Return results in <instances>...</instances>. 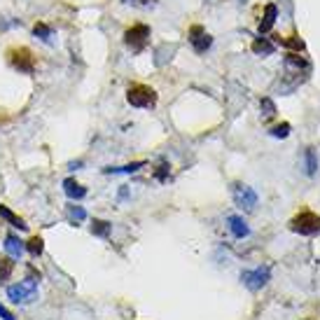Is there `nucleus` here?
<instances>
[{"label": "nucleus", "instance_id": "1", "mask_svg": "<svg viewBox=\"0 0 320 320\" xmlns=\"http://www.w3.org/2000/svg\"><path fill=\"white\" fill-rule=\"evenodd\" d=\"M127 101L133 108H154L157 105V91L147 85H131L127 91Z\"/></svg>", "mask_w": 320, "mask_h": 320}, {"label": "nucleus", "instance_id": "2", "mask_svg": "<svg viewBox=\"0 0 320 320\" xmlns=\"http://www.w3.org/2000/svg\"><path fill=\"white\" fill-rule=\"evenodd\" d=\"M290 229L295 234H302V236H313L320 231V215L311 211H302L299 215L290 220Z\"/></svg>", "mask_w": 320, "mask_h": 320}, {"label": "nucleus", "instance_id": "3", "mask_svg": "<svg viewBox=\"0 0 320 320\" xmlns=\"http://www.w3.org/2000/svg\"><path fill=\"white\" fill-rule=\"evenodd\" d=\"M7 297L12 299L14 304H30L37 299V283L33 278H26L17 285H10L7 288Z\"/></svg>", "mask_w": 320, "mask_h": 320}, {"label": "nucleus", "instance_id": "4", "mask_svg": "<svg viewBox=\"0 0 320 320\" xmlns=\"http://www.w3.org/2000/svg\"><path fill=\"white\" fill-rule=\"evenodd\" d=\"M147 37H150V26H145V24H136V26H131V28L124 33V45H127L131 52H143L145 49V45H147Z\"/></svg>", "mask_w": 320, "mask_h": 320}, {"label": "nucleus", "instance_id": "5", "mask_svg": "<svg viewBox=\"0 0 320 320\" xmlns=\"http://www.w3.org/2000/svg\"><path fill=\"white\" fill-rule=\"evenodd\" d=\"M231 196H234L236 206L238 208H246V211H253L255 206H257V194H255V189L248 187V185H241V182H234L231 185Z\"/></svg>", "mask_w": 320, "mask_h": 320}, {"label": "nucleus", "instance_id": "6", "mask_svg": "<svg viewBox=\"0 0 320 320\" xmlns=\"http://www.w3.org/2000/svg\"><path fill=\"white\" fill-rule=\"evenodd\" d=\"M10 63L17 68L19 73H26V75H30L35 70V61H33V54H30L28 47L12 49V52H10Z\"/></svg>", "mask_w": 320, "mask_h": 320}, {"label": "nucleus", "instance_id": "7", "mask_svg": "<svg viewBox=\"0 0 320 320\" xmlns=\"http://www.w3.org/2000/svg\"><path fill=\"white\" fill-rule=\"evenodd\" d=\"M269 278H271L269 266H257V269H253V271H243L241 273V281L246 283V288H250V290H262V288L269 283Z\"/></svg>", "mask_w": 320, "mask_h": 320}, {"label": "nucleus", "instance_id": "8", "mask_svg": "<svg viewBox=\"0 0 320 320\" xmlns=\"http://www.w3.org/2000/svg\"><path fill=\"white\" fill-rule=\"evenodd\" d=\"M189 43H192V47H194L196 54H204L206 49H211L213 37L208 35L201 26H192V30H189Z\"/></svg>", "mask_w": 320, "mask_h": 320}, {"label": "nucleus", "instance_id": "9", "mask_svg": "<svg viewBox=\"0 0 320 320\" xmlns=\"http://www.w3.org/2000/svg\"><path fill=\"white\" fill-rule=\"evenodd\" d=\"M5 250H7V255L12 257V260H21V255H24V250H26V243L24 241H19L17 236H5Z\"/></svg>", "mask_w": 320, "mask_h": 320}, {"label": "nucleus", "instance_id": "10", "mask_svg": "<svg viewBox=\"0 0 320 320\" xmlns=\"http://www.w3.org/2000/svg\"><path fill=\"white\" fill-rule=\"evenodd\" d=\"M276 17H278V7L273 5V3H269V5L264 7V17H262V21H260V33H269V30L273 28V24H276Z\"/></svg>", "mask_w": 320, "mask_h": 320}, {"label": "nucleus", "instance_id": "11", "mask_svg": "<svg viewBox=\"0 0 320 320\" xmlns=\"http://www.w3.org/2000/svg\"><path fill=\"white\" fill-rule=\"evenodd\" d=\"M227 222H229V231L236 236V238H246V236L250 234L246 220L238 218V215H229V218H227Z\"/></svg>", "mask_w": 320, "mask_h": 320}, {"label": "nucleus", "instance_id": "12", "mask_svg": "<svg viewBox=\"0 0 320 320\" xmlns=\"http://www.w3.org/2000/svg\"><path fill=\"white\" fill-rule=\"evenodd\" d=\"M63 192L70 196V199H85L87 196V187H82L79 182H75L73 178H68V180H63Z\"/></svg>", "mask_w": 320, "mask_h": 320}, {"label": "nucleus", "instance_id": "13", "mask_svg": "<svg viewBox=\"0 0 320 320\" xmlns=\"http://www.w3.org/2000/svg\"><path fill=\"white\" fill-rule=\"evenodd\" d=\"M0 218L7 220V222L12 224V227H17V229H21V231L28 229V224L24 222V218H19L17 213H12L10 208H7V206H0Z\"/></svg>", "mask_w": 320, "mask_h": 320}, {"label": "nucleus", "instance_id": "14", "mask_svg": "<svg viewBox=\"0 0 320 320\" xmlns=\"http://www.w3.org/2000/svg\"><path fill=\"white\" fill-rule=\"evenodd\" d=\"M253 52H255V54L269 56V54H273V52H276V45H273L271 40H266V37H257V40L253 43Z\"/></svg>", "mask_w": 320, "mask_h": 320}, {"label": "nucleus", "instance_id": "15", "mask_svg": "<svg viewBox=\"0 0 320 320\" xmlns=\"http://www.w3.org/2000/svg\"><path fill=\"white\" fill-rule=\"evenodd\" d=\"M110 231H112V224H110L108 220H94V222H91V234H94V236L108 238Z\"/></svg>", "mask_w": 320, "mask_h": 320}, {"label": "nucleus", "instance_id": "16", "mask_svg": "<svg viewBox=\"0 0 320 320\" xmlns=\"http://www.w3.org/2000/svg\"><path fill=\"white\" fill-rule=\"evenodd\" d=\"M145 162H133V164H127V166H108V169H103V173H136L138 169H143Z\"/></svg>", "mask_w": 320, "mask_h": 320}, {"label": "nucleus", "instance_id": "17", "mask_svg": "<svg viewBox=\"0 0 320 320\" xmlns=\"http://www.w3.org/2000/svg\"><path fill=\"white\" fill-rule=\"evenodd\" d=\"M12 269H14L12 257H0V283H7V281H10Z\"/></svg>", "mask_w": 320, "mask_h": 320}, {"label": "nucleus", "instance_id": "18", "mask_svg": "<svg viewBox=\"0 0 320 320\" xmlns=\"http://www.w3.org/2000/svg\"><path fill=\"white\" fill-rule=\"evenodd\" d=\"M26 250H28L33 257H40V255H43V250H45V241L40 238V236H33V238H28V241H26Z\"/></svg>", "mask_w": 320, "mask_h": 320}, {"label": "nucleus", "instance_id": "19", "mask_svg": "<svg viewBox=\"0 0 320 320\" xmlns=\"http://www.w3.org/2000/svg\"><path fill=\"white\" fill-rule=\"evenodd\" d=\"M285 63H288V68H297V70H308V63L302 59V56H297L295 52H290V54L285 56Z\"/></svg>", "mask_w": 320, "mask_h": 320}, {"label": "nucleus", "instance_id": "20", "mask_svg": "<svg viewBox=\"0 0 320 320\" xmlns=\"http://www.w3.org/2000/svg\"><path fill=\"white\" fill-rule=\"evenodd\" d=\"M304 162H306V173L315 175V171H318V157H315V152L311 150V147L304 152Z\"/></svg>", "mask_w": 320, "mask_h": 320}, {"label": "nucleus", "instance_id": "21", "mask_svg": "<svg viewBox=\"0 0 320 320\" xmlns=\"http://www.w3.org/2000/svg\"><path fill=\"white\" fill-rule=\"evenodd\" d=\"M33 33H35L43 43H52V30H49L47 24H35L33 26Z\"/></svg>", "mask_w": 320, "mask_h": 320}, {"label": "nucleus", "instance_id": "22", "mask_svg": "<svg viewBox=\"0 0 320 320\" xmlns=\"http://www.w3.org/2000/svg\"><path fill=\"white\" fill-rule=\"evenodd\" d=\"M271 136H276V138H288V136H290V124H288V122H283V124L273 127L271 129Z\"/></svg>", "mask_w": 320, "mask_h": 320}, {"label": "nucleus", "instance_id": "23", "mask_svg": "<svg viewBox=\"0 0 320 320\" xmlns=\"http://www.w3.org/2000/svg\"><path fill=\"white\" fill-rule=\"evenodd\" d=\"M68 213H70V218L77 220V222L87 220V211L82 208V206H68Z\"/></svg>", "mask_w": 320, "mask_h": 320}, {"label": "nucleus", "instance_id": "24", "mask_svg": "<svg viewBox=\"0 0 320 320\" xmlns=\"http://www.w3.org/2000/svg\"><path fill=\"white\" fill-rule=\"evenodd\" d=\"M260 108H262V112H264V117H273V115H276V105H273L271 98H262Z\"/></svg>", "mask_w": 320, "mask_h": 320}, {"label": "nucleus", "instance_id": "25", "mask_svg": "<svg viewBox=\"0 0 320 320\" xmlns=\"http://www.w3.org/2000/svg\"><path fill=\"white\" fill-rule=\"evenodd\" d=\"M281 45H288V47H292L295 52H302L304 49V43L299 40V35H290V40H281Z\"/></svg>", "mask_w": 320, "mask_h": 320}, {"label": "nucleus", "instance_id": "26", "mask_svg": "<svg viewBox=\"0 0 320 320\" xmlns=\"http://www.w3.org/2000/svg\"><path fill=\"white\" fill-rule=\"evenodd\" d=\"M169 169H171L169 164H162V166H159V171H157V173H154V178L164 182V180H166V178H169Z\"/></svg>", "mask_w": 320, "mask_h": 320}, {"label": "nucleus", "instance_id": "27", "mask_svg": "<svg viewBox=\"0 0 320 320\" xmlns=\"http://www.w3.org/2000/svg\"><path fill=\"white\" fill-rule=\"evenodd\" d=\"M0 318H3V320H14V315L10 313V311L3 306V304H0Z\"/></svg>", "mask_w": 320, "mask_h": 320}, {"label": "nucleus", "instance_id": "28", "mask_svg": "<svg viewBox=\"0 0 320 320\" xmlns=\"http://www.w3.org/2000/svg\"><path fill=\"white\" fill-rule=\"evenodd\" d=\"M124 3H136V5H147V3H154V0H124Z\"/></svg>", "mask_w": 320, "mask_h": 320}]
</instances>
